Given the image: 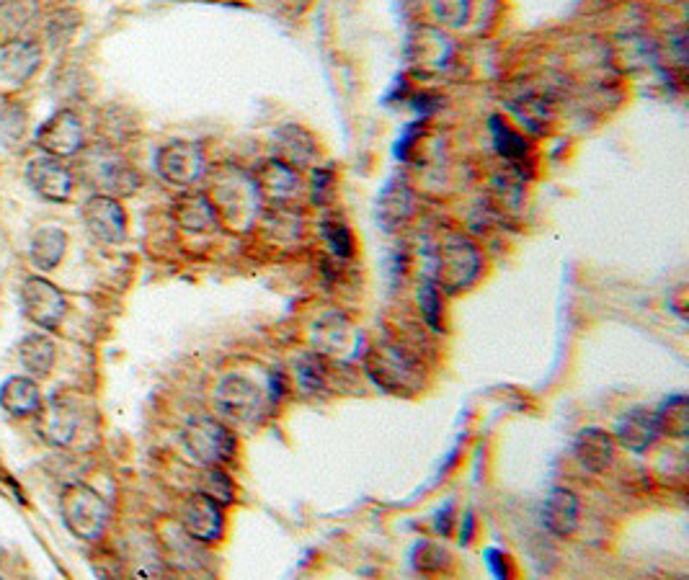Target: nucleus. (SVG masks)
<instances>
[{
    "label": "nucleus",
    "mask_w": 689,
    "mask_h": 580,
    "mask_svg": "<svg viewBox=\"0 0 689 580\" xmlns=\"http://www.w3.org/2000/svg\"><path fill=\"white\" fill-rule=\"evenodd\" d=\"M669 305L675 307V313H677L679 317H687V287H677V292L671 294Z\"/></svg>",
    "instance_id": "e433bc0d"
},
{
    "label": "nucleus",
    "mask_w": 689,
    "mask_h": 580,
    "mask_svg": "<svg viewBox=\"0 0 689 580\" xmlns=\"http://www.w3.org/2000/svg\"><path fill=\"white\" fill-rule=\"evenodd\" d=\"M506 554H501L496 550H489V566L496 578H506Z\"/></svg>",
    "instance_id": "c9c22d12"
},
{
    "label": "nucleus",
    "mask_w": 689,
    "mask_h": 580,
    "mask_svg": "<svg viewBox=\"0 0 689 580\" xmlns=\"http://www.w3.org/2000/svg\"><path fill=\"white\" fill-rule=\"evenodd\" d=\"M3 6H6V0H0V11H3Z\"/></svg>",
    "instance_id": "58836bf2"
},
{
    "label": "nucleus",
    "mask_w": 689,
    "mask_h": 580,
    "mask_svg": "<svg viewBox=\"0 0 689 580\" xmlns=\"http://www.w3.org/2000/svg\"><path fill=\"white\" fill-rule=\"evenodd\" d=\"M656 413V423H659L661 434L682 439L689 434V405L685 395H675L669 400H663L659 411Z\"/></svg>",
    "instance_id": "393cba45"
},
{
    "label": "nucleus",
    "mask_w": 689,
    "mask_h": 580,
    "mask_svg": "<svg viewBox=\"0 0 689 580\" xmlns=\"http://www.w3.org/2000/svg\"><path fill=\"white\" fill-rule=\"evenodd\" d=\"M661 436L659 423H656V413L646 411V407H632L614 426V439L620 441L628 452L643 454L646 449L653 446V441Z\"/></svg>",
    "instance_id": "dca6fc26"
},
{
    "label": "nucleus",
    "mask_w": 689,
    "mask_h": 580,
    "mask_svg": "<svg viewBox=\"0 0 689 580\" xmlns=\"http://www.w3.org/2000/svg\"><path fill=\"white\" fill-rule=\"evenodd\" d=\"M364 370L380 390L393 392V395L413 392L421 382V366L403 348L391 346V343L372 348L364 358Z\"/></svg>",
    "instance_id": "39448f33"
},
{
    "label": "nucleus",
    "mask_w": 689,
    "mask_h": 580,
    "mask_svg": "<svg viewBox=\"0 0 689 580\" xmlns=\"http://www.w3.org/2000/svg\"><path fill=\"white\" fill-rule=\"evenodd\" d=\"M156 168L164 181L174 186H194L205 176L207 158L199 145L194 142H171L160 147L156 155Z\"/></svg>",
    "instance_id": "6e6552de"
},
{
    "label": "nucleus",
    "mask_w": 689,
    "mask_h": 580,
    "mask_svg": "<svg viewBox=\"0 0 689 580\" xmlns=\"http://www.w3.org/2000/svg\"><path fill=\"white\" fill-rule=\"evenodd\" d=\"M0 407L13 419H23V415H35L42 411V392L39 385L29 377H8L0 385Z\"/></svg>",
    "instance_id": "6ab92c4d"
},
{
    "label": "nucleus",
    "mask_w": 689,
    "mask_h": 580,
    "mask_svg": "<svg viewBox=\"0 0 689 580\" xmlns=\"http://www.w3.org/2000/svg\"><path fill=\"white\" fill-rule=\"evenodd\" d=\"M491 135H493V145H496L499 155H504L506 160H522L526 153H530V145L519 132H514L512 127L506 125L501 117H491Z\"/></svg>",
    "instance_id": "a878e982"
},
{
    "label": "nucleus",
    "mask_w": 689,
    "mask_h": 580,
    "mask_svg": "<svg viewBox=\"0 0 689 580\" xmlns=\"http://www.w3.org/2000/svg\"><path fill=\"white\" fill-rule=\"evenodd\" d=\"M27 184L31 186V191L42 196L45 201L62 204L72 196L70 168L65 166L62 158H52V155H45V158L29 163Z\"/></svg>",
    "instance_id": "f8f14e48"
},
{
    "label": "nucleus",
    "mask_w": 689,
    "mask_h": 580,
    "mask_svg": "<svg viewBox=\"0 0 689 580\" xmlns=\"http://www.w3.org/2000/svg\"><path fill=\"white\" fill-rule=\"evenodd\" d=\"M23 129H27V114H23L21 106H6L3 111H0V140H3L8 147L19 145V140L23 137Z\"/></svg>",
    "instance_id": "2f4dec72"
},
{
    "label": "nucleus",
    "mask_w": 689,
    "mask_h": 580,
    "mask_svg": "<svg viewBox=\"0 0 689 580\" xmlns=\"http://www.w3.org/2000/svg\"><path fill=\"white\" fill-rule=\"evenodd\" d=\"M573 454L583 470L604 472L614 460V439L604 429H583L573 441Z\"/></svg>",
    "instance_id": "f3484780"
},
{
    "label": "nucleus",
    "mask_w": 689,
    "mask_h": 580,
    "mask_svg": "<svg viewBox=\"0 0 689 580\" xmlns=\"http://www.w3.org/2000/svg\"><path fill=\"white\" fill-rule=\"evenodd\" d=\"M215 407L225 419L235 423H254L262 419L266 405H272L269 387L258 385L254 377L243 372H230L217 382Z\"/></svg>",
    "instance_id": "20e7f679"
},
{
    "label": "nucleus",
    "mask_w": 689,
    "mask_h": 580,
    "mask_svg": "<svg viewBox=\"0 0 689 580\" xmlns=\"http://www.w3.org/2000/svg\"><path fill=\"white\" fill-rule=\"evenodd\" d=\"M80 421H83V415H80V407L76 405V400L55 395L50 400V413H47L45 434L52 441V444L70 446L72 439L78 436Z\"/></svg>",
    "instance_id": "aec40b11"
},
{
    "label": "nucleus",
    "mask_w": 689,
    "mask_h": 580,
    "mask_svg": "<svg viewBox=\"0 0 689 580\" xmlns=\"http://www.w3.org/2000/svg\"><path fill=\"white\" fill-rule=\"evenodd\" d=\"M65 248H68V235H65V230H60V227H39L29 245L31 264L42 268V272H50V268H55L62 260Z\"/></svg>",
    "instance_id": "5701e85b"
},
{
    "label": "nucleus",
    "mask_w": 689,
    "mask_h": 580,
    "mask_svg": "<svg viewBox=\"0 0 689 580\" xmlns=\"http://www.w3.org/2000/svg\"><path fill=\"white\" fill-rule=\"evenodd\" d=\"M21 307L23 315L45 331L60 328L65 313H68V302H65L62 292L42 276H29L21 284Z\"/></svg>",
    "instance_id": "0eeeda50"
},
{
    "label": "nucleus",
    "mask_w": 689,
    "mask_h": 580,
    "mask_svg": "<svg viewBox=\"0 0 689 580\" xmlns=\"http://www.w3.org/2000/svg\"><path fill=\"white\" fill-rule=\"evenodd\" d=\"M483 258L473 243L462 235H450L436 250V287L447 292H462L478 279Z\"/></svg>",
    "instance_id": "423d86ee"
},
{
    "label": "nucleus",
    "mask_w": 689,
    "mask_h": 580,
    "mask_svg": "<svg viewBox=\"0 0 689 580\" xmlns=\"http://www.w3.org/2000/svg\"><path fill=\"white\" fill-rule=\"evenodd\" d=\"M83 142H86L83 121H80L78 114L70 109L52 114V117L37 129V147L47 155H52V158H70V155L80 153Z\"/></svg>",
    "instance_id": "1a4fd4ad"
},
{
    "label": "nucleus",
    "mask_w": 689,
    "mask_h": 580,
    "mask_svg": "<svg viewBox=\"0 0 689 580\" xmlns=\"http://www.w3.org/2000/svg\"><path fill=\"white\" fill-rule=\"evenodd\" d=\"M470 534H473V517H470V513H467V517H465V529H462V532H460L462 542H470Z\"/></svg>",
    "instance_id": "4c0bfd02"
},
{
    "label": "nucleus",
    "mask_w": 689,
    "mask_h": 580,
    "mask_svg": "<svg viewBox=\"0 0 689 580\" xmlns=\"http://www.w3.org/2000/svg\"><path fill=\"white\" fill-rule=\"evenodd\" d=\"M55 343L42 336V333H35V336H27L19 346V362L23 370H27L31 377H47L55 366Z\"/></svg>",
    "instance_id": "b1692460"
},
{
    "label": "nucleus",
    "mask_w": 689,
    "mask_h": 580,
    "mask_svg": "<svg viewBox=\"0 0 689 580\" xmlns=\"http://www.w3.org/2000/svg\"><path fill=\"white\" fill-rule=\"evenodd\" d=\"M254 181L262 199H269L274 207H277V204H292L299 196V191H303L297 168H292L282 160L262 163V168L254 170Z\"/></svg>",
    "instance_id": "ddd939ff"
},
{
    "label": "nucleus",
    "mask_w": 689,
    "mask_h": 580,
    "mask_svg": "<svg viewBox=\"0 0 689 580\" xmlns=\"http://www.w3.org/2000/svg\"><path fill=\"white\" fill-rule=\"evenodd\" d=\"M83 223L88 233L101 243H121L127 235V212L109 194H96L83 204Z\"/></svg>",
    "instance_id": "9d476101"
},
{
    "label": "nucleus",
    "mask_w": 689,
    "mask_h": 580,
    "mask_svg": "<svg viewBox=\"0 0 689 580\" xmlns=\"http://www.w3.org/2000/svg\"><path fill=\"white\" fill-rule=\"evenodd\" d=\"M323 238H326L331 250H334L338 258H348L354 253V238L342 219H326V223H323Z\"/></svg>",
    "instance_id": "473e14b6"
},
{
    "label": "nucleus",
    "mask_w": 689,
    "mask_h": 580,
    "mask_svg": "<svg viewBox=\"0 0 689 580\" xmlns=\"http://www.w3.org/2000/svg\"><path fill=\"white\" fill-rule=\"evenodd\" d=\"M201 493L220 503L223 509L235 501V485L223 468H205V475H201Z\"/></svg>",
    "instance_id": "cd10ccee"
},
{
    "label": "nucleus",
    "mask_w": 689,
    "mask_h": 580,
    "mask_svg": "<svg viewBox=\"0 0 689 580\" xmlns=\"http://www.w3.org/2000/svg\"><path fill=\"white\" fill-rule=\"evenodd\" d=\"M60 511L65 527L83 542H96L107 532L111 511L104 495L88 485H68L60 495Z\"/></svg>",
    "instance_id": "7ed1b4c3"
},
{
    "label": "nucleus",
    "mask_w": 689,
    "mask_h": 580,
    "mask_svg": "<svg viewBox=\"0 0 689 580\" xmlns=\"http://www.w3.org/2000/svg\"><path fill=\"white\" fill-rule=\"evenodd\" d=\"M432 16L442 27H465L473 11V0H429Z\"/></svg>",
    "instance_id": "c85d7f7f"
},
{
    "label": "nucleus",
    "mask_w": 689,
    "mask_h": 580,
    "mask_svg": "<svg viewBox=\"0 0 689 580\" xmlns=\"http://www.w3.org/2000/svg\"><path fill=\"white\" fill-rule=\"evenodd\" d=\"M315 354L321 356H348L354 354L356 346V331L352 321L342 313L323 315L311 333Z\"/></svg>",
    "instance_id": "4468645a"
},
{
    "label": "nucleus",
    "mask_w": 689,
    "mask_h": 580,
    "mask_svg": "<svg viewBox=\"0 0 689 580\" xmlns=\"http://www.w3.org/2000/svg\"><path fill=\"white\" fill-rule=\"evenodd\" d=\"M450 566V554L436 547L432 542H421L416 544V552H413V568L421 570V573H440Z\"/></svg>",
    "instance_id": "7c9ffc66"
},
{
    "label": "nucleus",
    "mask_w": 689,
    "mask_h": 580,
    "mask_svg": "<svg viewBox=\"0 0 689 580\" xmlns=\"http://www.w3.org/2000/svg\"><path fill=\"white\" fill-rule=\"evenodd\" d=\"M419 307L424 321L432 325V331H442V297L440 287L434 282H426L424 287L419 289Z\"/></svg>",
    "instance_id": "72a5a7b5"
},
{
    "label": "nucleus",
    "mask_w": 689,
    "mask_h": 580,
    "mask_svg": "<svg viewBox=\"0 0 689 580\" xmlns=\"http://www.w3.org/2000/svg\"><path fill=\"white\" fill-rule=\"evenodd\" d=\"M42 65V47L37 42H8L0 47V80L8 86H23Z\"/></svg>",
    "instance_id": "2eb2a0df"
},
{
    "label": "nucleus",
    "mask_w": 689,
    "mask_h": 580,
    "mask_svg": "<svg viewBox=\"0 0 689 580\" xmlns=\"http://www.w3.org/2000/svg\"><path fill=\"white\" fill-rule=\"evenodd\" d=\"M174 217L186 233H213L215 227H220V219H217V212L207 194L181 196L174 204Z\"/></svg>",
    "instance_id": "412c9836"
},
{
    "label": "nucleus",
    "mask_w": 689,
    "mask_h": 580,
    "mask_svg": "<svg viewBox=\"0 0 689 580\" xmlns=\"http://www.w3.org/2000/svg\"><path fill=\"white\" fill-rule=\"evenodd\" d=\"M542 521H545V529L555 537H571L579 527V498H575L571 490L555 488L553 493L548 495L545 509H542Z\"/></svg>",
    "instance_id": "a211bd4d"
},
{
    "label": "nucleus",
    "mask_w": 689,
    "mask_h": 580,
    "mask_svg": "<svg viewBox=\"0 0 689 580\" xmlns=\"http://www.w3.org/2000/svg\"><path fill=\"white\" fill-rule=\"evenodd\" d=\"M209 201L217 212L220 225L235 233H246L254 227L258 217V204H262V194L254 176L246 170L225 166L213 176V189H209Z\"/></svg>",
    "instance_id": "f257e3e1"
},
{
    "label": "nucleus",
    "mask_w": 689,
    "mask_h": 580,
    "mask_svg": "<svg viewBox=\"0 0 689 580\" xmlns=\"http://www.w3.org/2000/svg\"><path fill=\"white\" fill-rule=\"evenodd\" d=\"M184 532L197 539L201 544L220 542L225 534V513L223 505L207 498L205 493L191 495L181 509Z\"/></svg>",
    "instance_id": "9b49d317"
},
{
    "label": "nucleus",
    "mask_w": 689,
    "mask_h": 580,
    "mask_svg": "<svg viewBox=\"0 0 689 580\" xmlns=\"http://www.w3.org/2000/svg\"><path fill=\"white\" fill-rule=\"evenodd\" d=\"M186 454L201 468H223L238 452V439L215 415H194L181 431Z\"/></svg>",
    "instance_id": "f03ea898"
},
{
    "label": "nucleus",
    "mask_w": 689,
    "mask_h": 580,
    "mask_svg": "<svg viewBox=\"0 0 689 580\" xmlns=\"http://www.w3.org/2000/svg\"><path fill=\"white\" fill-rule=\"evenodd\" d=\"M653 55H656V49H653V45H648L646 39H628L622 60H628L626 65L630 70L632 68H646V65H651Z\"/></svg>",
    "instance_id": "f704fd0d"
},
{
    "label": "nucleus",
    "mask_w": 689,
    "mask_h": 580,
    "mask_svg": "<svg viewBox=\"0 0 689 580\" xmlns=\"http://www.w3.org/2000/svg\"><path fill=\"white\" fill-rule=\"evenodd\" d=\"M277 155L282 163H287L292 168H305L313 166V160L318 158V145L305 129L289 125L277 132Z\"/></svg>",
    "instance_id": "4be33fe9"
},
{
    "label": "nucleus",
    "mask_w": 689,
    "mask_h": 580,
    "mask_svg": "<svg viewBox=\"0 0 689 580\" xmlns=\"http://www.w3.org/2000/svg\"><path fill=\"white\" fill-rule=\"evenodd\" d=\"M101 178L111 194H132L137 189V184H140L135 170L121 160L107 163V166L101 168Z\"/></svg>",
    "instance_id": "c756f323"
},
{
    "label": "nucleus",
    "mask_w": 689,
    "mask_h": 580,
    "mask_svg": "<svg viewBox=\"0 0 689 580\" xmlns=\"http://www.w3.org/2000/svg\"><path fill=\"white\" fill-rule=\"evenodd\" d=\"M326 380H328L326 356H321V354H315V351H311V354H305L303 358H299V362H297V382L305 392H311V395H318L321 390H326Z\"/></svg>",
    "instance_id": "bb28decb"
}]
</instances>
